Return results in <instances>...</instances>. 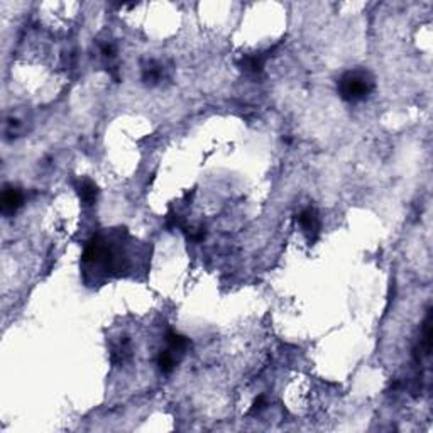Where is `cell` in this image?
<instances>
[{"label":"cell","instance_id":"cell-6","mask_svg":"<svg viewBox=\"0 0 433 433\" xmlns=\"http://www.w3.org/2000/svg\"><path fill=\"white\" fill-rule=\"evenodd\" d=\"M263 66H264V58H263V56H259V54L246 56V58L242 60V68L246 71H250V73L263 71Z\"/></svg>","mask_w":433,"mask_h":433},{"label":"cell","instance_id":"cell-11","mask_svg":"<svg viewBox=\"0 0 433 433\" xmlns=\"http://www.w3.org/2000/svg\"><path fill=\"white\" fill-rule=\"evenodd\" d=\"M203 237H205V230L203 229H196V230L190 232V239H191V241H195V242L203 241Z\"/></svg>","mask_w":433,"mask_h":433},{"label":"cell","instance_id":"cell-2","mask_svg":"<svg viewBox=\"0 0 433 433\" xmlns=\"http://www.w3.org/2000/svg\"><path fill=\"white\" fill-rule=\"evenodd\" d=\"M2 212L5 215H14L17 210L22 207V203H24V195H22V191L19 188H14V186H5L4 191H2Z\"/></svg>","mask_w":433,"mask_h":433},{"label":"cell","instance_id":"cell-10","mask_svg":"<svg viewBox=\"0 0 433 433\" xmlns=\"http://www.w3.org/2000/svg\"><path fill=\"white\" fill-rule=\"evenodd\" d=\"M264 404H266V398L264 396H258V400H255L254 404H252V409H250V413H255V411H259V409H263Z\"/></svg>","mask_w":433,"mask_h":433},{"label":"cell","instance_id":"cell-7","mask_svg":"<svg viewBox=\"0 0 433 433\" xmlns=\"http://www.w3.org/2000/svg\"><path fill=\"white\" fill-rule=\"evenodd\" d=\"M158 366H159V369H161L164 374L173 372V369H174V366H176V361H174L173 354H171L169 350L159 352V356H158Z\"/></svg>","mask_w":433,"mask_h":433},{"label":"cell","instance_id":"cell-9","mask_svg":"<svg viewBox=\"0 0 433 433\" xmlns=\"http://www.w3.org/2000/svg\"><path fill=\"white\" fill-rule=\"evenodd\" d=\"M159 76H161V70H159L158 66H151V68H147V70L144 71V80L146 82H158Z\"/></svg>","mask_w":433,"mask_h":433},{"label":"cell","instance_id":"cell-8","mask_svg":"<svg viewBox=\"0 0 433 433\" xmlns=\"http://www.w3.org/2000/svg\"><path fill=\"white\" fill-rule=\"evenodd\" d=\"M431 311L428 310L426 313V318H425V323H423V340H421V345H423L425 349V354L428 356L430 350H431Z\"/></svg>","mask_w":433,"mask_h":433},{"label":"cell","instance_id":"cell-4","mask_svg":"<svg viewBox=\"0 0 433 433\" xmlns=\"http://www.w3.org/2000/svg\"><path fill=\"white\" fill-rule=\"evenodd\" d=\"M78 193H80V198H82L85 203L92 205L96 200V195H99V188H96L93 181L85 180V181H82V185H80Z\"/></svg>","mask_w":433,"mask_h":433},{"label":"cell","instance_id":"cell-1","mask_svg":"<svg viewBox=\"0 0 433 433\" xmlns=\"http://www.w3.org/2000/svg\"><path fill=\"white\" fill-rule=\"evenodd\" d=\"M376 87L374 83V76L369 73L367 70H350L345 71L344 75L340 76L337 90L342 100L345 102H361L364 99H367L369 95L372 93V90Z\"/></svg>","mask_w":433,"mask_h":433},{"label":"cell","instance_id":"cell-12","mask_svg":"<svg viewBox=\"0 0 433 433\" xmlns=\"http://www.w3.org/2000/svg\"><path fill=\"white\" fill-rule=\"evenodd\" d=\"M102 53H104V56L112 58V56H113V46H112V44H102Z\"/></svg>","mask_w":433,"mask_h":433},{"label":"cell","instance_id":"cell-3","mask_svg":"<svg viewBox=\"0 0 433 433\" xmlns=\"http://www.w3.org/2000/svg\"><path fill=\"white\" fill-rule=\"evenodd\" d=\"M298 224L306 233L310 235L311 241H315L318 237V232H320V219H318V213L315 208H305L301 210L298 215Z\"/></svg>","mask_w":433,"mask_h":433},{"label":"cell","instance_id":"cell-5","mask_svg":"<svg viewBox=\"0 0 433 433\" xmlns=\"http://www.w3.org/2000/svg\"><path fill=\"white\" fill-rule=\"evenodd\" d=\"M166 342L169 344V349L176 350V352H183V350L188 349V345H190V340H188L185 335L176 333V332H168L166 333Z\"/></svg>","mask_w":433,"mask_h":433}]
</instances>
